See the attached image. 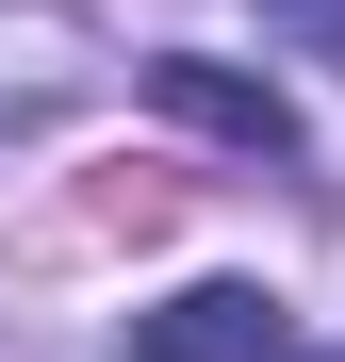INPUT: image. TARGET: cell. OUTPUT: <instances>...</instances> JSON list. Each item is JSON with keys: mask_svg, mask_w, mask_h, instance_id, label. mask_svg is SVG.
<instances>
[{"mask_svg": "<svg viewBox=\"0 0 345 362\" xmlns=\"http://www.w3.org/2000/svg\"><path fill=\"white\" fill-rule=\"evenodd\" d=\"M115 346L132 362H279V296L263 280H181V296H148Z\"/></svg>", "mask_w": 345, "mask_h": 362, "instance_id": "cell-1", "label": "cell"}, {"mask_svg": "<svg viewBox=\"0 0 345 362\" xmlns=\"http://www.w3.org/2000/svg\"><path fill=\"white\" fill-rule=\"evenodd\" d=\"M148 99L198 115V132L247 148V165H296V99H279V83H230V66H198V49H148Z\"/></svg>", "mask_w": 345, "mask_h": 362, "instance_id": "cell-2", "label": "cell"}, {"mask_svg": "<svg viewBox=\"0 0 345 362\" xmlns=\"http://www.w3.org/2000/svg\"><path fill=\"white\" fill-rule=\"evenodd\" d=\"M66 33H83V0H0V132H33L66 99Z\"/></svg>", "mask_w": 345, "mask_h": 362, "instance_id": "cell-3", "label": "cell"}, {"mask_svg": "<svg viewBox=\"0 0 345 362\" xmlns=\"http://www.w3.org/2000/svg\"><path fill=\"white\" fill-rule=\"evenodd\" d=\"M263 17L296 33V49H329V66H345V0H263Z\"/></svg>", "mask_w": 345, "mask_h": 362, "instance_id": "cell-4", "label": "cell"}]
</instances>
